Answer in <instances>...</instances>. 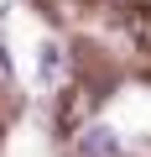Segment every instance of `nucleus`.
Returning a JSON list of instances; mask_svg holds the SVG:
<instances>
[{
    "label": "nucleus",
    "instance_id": "nucleus-2",
    "mask_svg": "<svg viewBox=\"0 0 151 157\" xmlns=\"http://www.w3.org/2000/svg\"><path fill=\"white\" fill-rule=\"evenodd\" d=\"M37 78H42V84H57V78H63V52L52 42L37 47Z\"/></svg>",
    "mask_w": 151,
    "mask_h": 157
},
{
    "label": "nucleus",
    "instance_id": "nucleus-1",
    "mask_svg": "<svg viewBox=\"0 0 151 157\" xmlns=\"http://www.w3.org/2000/svg\"><path fill=\"white\" fill-rule=\"evenodd\" d=\"M115 152H120V141H115V131H104V126H94V131L78 136V157H115Z\"/></svg>",
    "mask_w": 151,
    "mask_h": 157
},
{
    "label": "nucleus",
    "instance_id": "nucleus-3",
    "mask_svg": "<svg viewBox=\"0 0 151 157\" xmlns=\"http://www.w3.org/2000/svg\"><path fill=\"white\" fill-rule=\"evenodd\" d=\"M0 84H11V58L0 52Z\"/></svg>",
    "mask_w": 151,
    "mask_h": 157
}]
</instances>
